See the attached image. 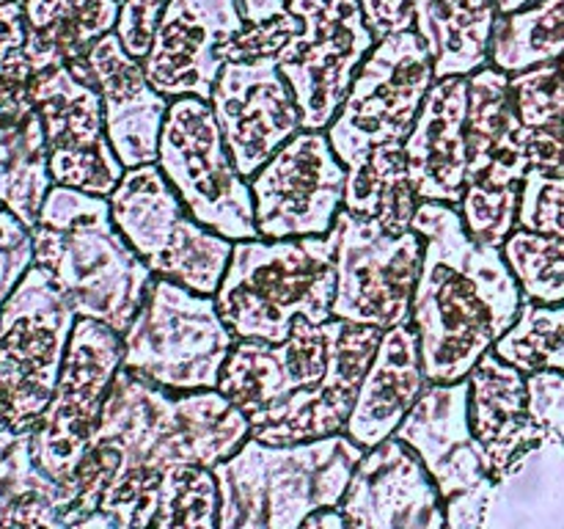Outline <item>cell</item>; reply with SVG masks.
<instances>
[{
	"mask_svg": "<svg viewBox=\"0 0 564 529\" xmlns=\"http://www.w3.org/2000/svg\"><path fill=\"white\" fill-rule=\"evenodd\" d=\"M347 165L325 130H301L248 180L264 240L323 237L345 207Z\"/></svg>",
	"mask_w": 564,
	"mask_h": 529,
	"instance_id": "9a60e30c",
	"label": "cell"
},
{
	"mask_svg": "<svg viewBox=\"0 0 564 529\" xmlns=\"http://www.w3.org/2000/svg\"><path fill=\"white\" fill-rule=\"evenodd\" d=\"M501 253L521 287L523 301L543 306L564 303V240L516 226Z\"/></svg>",
	"mask_w": 564,
	"mask_h": 529,
	"instance_id": "d6a6232c",
	"label": "cell"
},
{
	"mask_svg": "<svg viewBox=\"0 0 564 529\" xmlns=\"http://www.w3.org/2000/svg\"><path fill=\"white\" fill-rule=\"evenodd\" d=\"M529 132L512 105L507 72L488 64L468 75V171L457 209L471 240L501 248L516 229L523 176L532 169Z\"/></svg>",
	"mask_w": 564,
	"mask_h": 529,
	"instance_id": "52a82bcc",
	"label": "cell"
},
{
	"mask_svg": "<svg viewBox=\"0 0 564 529\" xmlns=\"http://www.w3.org/2000/svg\"><path fill=\"white\" fill-rule=\"evenodd\" d=\"M494 350L527 375L540 369L564 373V303L543 306L523 301L516 325L496 342Z\"/></svg>",
	"mask_w": 564,
	"mask_h": 529,
	"instance_id": "1f68e13d",
	"label": "cell"
},
{
	"mask_svg": "<svg viewBox=\"0 0 564 529\" xmlns=\"http://www.w3.org/2000/svg\"><path fill=\"white\" fill-rule=\"evenodd\" d=\"M499 3V14H512V11L523 9V6L534 3V0H496Z\"/></svg>",
	"mask_w": 564,
	"mask_h": 529,
	"instance_id": "7dc6e473",
	"label": "cell"
},
{
	"mask_svg": "<svg viewBox=\"0 0 564 529\" xmlns=\"http://www.w3.org/2000/svg\"><path fill=\"white\" fill-rule=\"evenodd\" d=\"M466 116L468 75L441 77L430 86L405 138L408 174L419 202L460 204L468 171Z\"/></svg>",
	"mask_w": 564,
	"mask_h": 529,
	"instance_id": "d4e9b609",
	"label": "cell"
},
{
	"mask_svg": "<svg viewBox=\"0 0 564 529\" xmlns=\"http://www.w3.org/2000/svg\"><path fill=\"white\" fill-rule=\"evenodd\" d=\"M339 510L347 529H446L438 485L394 435L367 450Z\"/></svg>",
	"mask_w": 564,
	"mask_h": 529,
	"instance_id": "44dd1931",
	"label": "cell"
},
{
	"mask_svg": "<svg viewBox=\"0 0 564 529\" xmlns=\"http://www.w3.org/2000/svg\"><path fill=\"white\" fill-rule=\"evenodd\" d=\"M286 11L303 28L275 61L295 91L303 130H328L378 39L367 25L361 0H290Z\"/></svg>",
	"mask_w": 564,
	"mask_h": 529,
	"instance_id": "5bb4252c",
	"label": "cell"
},
{
	"mask_svg": "<svg viewBox=\"0 0 564 529\" xmlns=\"http://www.w3.org/2000/svg\"><path fill=\"white\" fill-rule=\"evenodd\" d=\"M336 242L323 237L235 242L215 303L235 339L284 342L295 320H334Z\"/></svg>",
	"mask_w": 564,
	"mask_h": 529,
	"instance_id": "5b68a950",
	"label": "cell"
},
{
	"mask_svg": "<svg viewBox=\"0 0 564 529\" xmlns=\"http://www.w3.org/2000/svg\"><path fill=\"white\" fill-rule=\"evenodd\" d=\"M31 91L42 116L53 185L108 198L127 169L110 147L97 86L80 66L69 64L39 72Z\"/></svg>",
	"mask_w": 564,
	"mask_h": 529,
	"instance_id": "2e32d148",
	"label": "cell"
},
{
	"mask_svg": "<svg viewBox=\"0 0 564 529\" xmlns=\"http://www.w3.org/2000/svg\"><path fill=\"white\" fill-rule=\"evenodd\" d=\"M413 231L424 257L411 323L430 384L468 378L516 325L523 292L499 246L471 240L455 204L419 202Z\"/></svg>",
	"mask_w": 564,
	"mask_h": 529,
	"instance_id": "7a4b0ae2",
	"label": "cell"
},
{
	"mask_svg": "<svg viewBox=\"0 0 564 529\" xmlns=\"http://www.w3.org/2000/svg\"><path fill=\"white\" fill-rule=\"evenodd\" d=\"M361 9L378 42L413 28V0H361Z\"/></svg>",
	"mask_w": 564,
	"mask_h": 529,
	"instance_id": "60d3db41",
	"label": "cell"
},
{
	"mask_svg": "<svg viewBox=\"0 0 564 529\" xmlns=\"http://www.w3.org/2000/svg\"><path fill=\"white\" fill-rule=\"evenodd\" d=\"M554 61H564V0H534L496 17L490 66L516 75Z\"/></svg>",
	"mask_w": 564,
	"mask_h": 529,
	"instance_id": "4dcf8cb0",
	"label": "cell"
},
{
	"mask_svg": "<svg viewBox=\"0 0 564 529\" xmlns=\"http://www.w3.org/2000/svg\"><path fill=\"white\" fill-rule=\"evenodd\" d=\"M510 97L527 130L564 121V61L510 75Z\"/></svg>",
	"mask_w": 564,
	"mask_h": 529,
	"instance_id": "e575fe53",
	"label": "cell"
},
{
	"mask_svg": "<svg viewBox=\"0 0 564 529\" xmlns=\"http://www.w3.org/2000/svg\"><path fill=\"white\" fill-rule=\"evenodd\" d=\"M158 165L198 224L231 242L257 240L251 185L226 149L213 105L198 97L171 99Z\"/></svg>",
	"mask_w": 564,
	"mask_h": 529,
	"instance_id": "30bf717a",
	"label": "cell"
},
{
	"mask_svg": "<svg viewBox=\"0 0 564 529\" xmlns=\"http://www.w3.org/2000/svg\"><path fill=\"white\" fill-rule=\"evenodd\" d=\"M336 242V320L389 331L411 323L422 273L424 240L416 231L391 235L378 220L341 207L328 231Z\"/></svg>",
	"mask_w": 564,
	"mask_h": 529,
	"instance_id": "4fadbf2b",
	"label": "cell"
},
{
	"mask_svg": "<svg viewBox=\"0 0 564 529\" xmlns=\"http://www.w3.org/2000/svg\"><path fill=\"white\" fill-rule=\"evenodd\" d=\"M394 439L416 452L438 485L444 505L457 496L494 488L496 479L485 466L468 419V378L427 384Z\"/></svg>",
	"mask_w": 564,
	"mask_h": 529,
	"instance_id": "603a6c76",
	"label": "cell"
},
{
	"mask_svg": "<svg viewBox=\"0 0 564 529\" xmlns=\"http://www.w3.org/2000/svg\"><path fill=\"white\" fill-rule=\"evenodd\" d=\"M345 209L378 220L391 235L413 229L419 196L408 174L405 143H380L347 165Z\"/></svg>",
	"mask_w": 564,
	"mask_h": 529,
	"instance_id": "f546056e",
	"label": "cell"
},
{
	"mask_svg": "<svg viewBox=\"0 0 564 529\" xmlns=\"http://www.w3.org/2000/svg\"><path fill=\"white\" fill-rule=\"evenodd\" d=\"M367 455L347 433L303 444H246L213 468L218 529H301L308 516L345 499Z\"/></svg>",
	"mask_w": 564,
	"mask_h": 529,
	"instance_id": "277c9868",
	"label": "cell"
},
{
	"mask_svg": "<svg viewBox=\"0 0 564 529\" xmlns=\"http://www.w3.org/2000/svg\"><path fill=\"white\" fill-rule=\"evenodd\" d=\"M31 235L36 264L50 270L77 317L124 334L154 273L113 224L108 198L53 185Z\"/></svg>",
	"mask_w": 564,
	"mask_h": 529,
	"instance_id": "3957f363",
	"label": "cell"
},
{
	"mask_svg": "<svg viewBox=\"0 0 564 529\" xmlns=\"http://www.w3.org/2000/svg\"><path fill=\"white\" fill-rule=\"evenodd\" d=\"M0 3H3V0H0Z\"/></svg>",
	"mask_w": 564,
	"mask_h": 529,
	"instance_id": "c3c4849f",
	"label": "cell"
},
{
	"mask_svg": "<svg viewBox=\"0 0 564 529\" xmlns=\"http://www.w3.org/2000/svg\"><path fill=\"white\" fill-rule=\"evenodd\" d=\"M75 64L86 72L102 97L105 127L121 165L138 169L158 163L160 136L171 99L152 88L143 64L127 53L119 33L110 31L88 50L86 58Z\"/></svg>",
	"mask_w": 564,
	"mask_h": 529,
	"instance_id": "cb8c5ba5",
	"label": "cell"
},
{
	"mask_svg": "<svg viewBox=\"0 0 564 529\" xmlns=\"http://www.w3.org/2000/svg\"><path fill=\"white\" fill-rule=\"evenodd\" d=\"M468 419L490 477L501 479L527 450L545 441L529 417L527 373L488 350L468 373Z\"/></svg>",
	"mask_w": 564,
	"mask_h": 529,
	"instance_id": "484cf974",
	"label": "cell"
},
{
	"mask_svg": "<svg viewBox=\"0 0 564 529\" xmlns=\"http://www.w3.org/2000/svg\"><path fill=\"white\" fill-rule=\"evenodd\" d=\"M149 529H218V483L213 468H171Z\"/></svg>",
	"mask_w": 564,
	"mask_h": 529,
	"instance_id": "836d02e7",
	"label": "cell"
},
{
	"mask_svg": "<svg viewBox=\"0 0 564 529\" xmlns=\"http://www.w3.org/2000/svg\"><path fill=\"white\" fill-rule=\"evenodd\" d=\"M496 0H413V28L433 55L435 80L490 64Z\"/></svg>",
	"mask_w": 564,
	"mask_h": 529,
	"instance_id": "f1b7e54d",
	"label": "cell"
},
{
	"mask_svg": "<svg viewBox=\"0 0 564 529\" xmlns=\"http://www.w3.org/2000/svg\"><path fill=\"white\" fill-rule=\"evenodd\" d=\"M171 0H121L119 22H116V33H119L121 44L132 58L143 61L152 50L154 31L160 25L165 6Z\"/></svg>",
	"mask_w": 564,
	"mask_h": 529,
	"instance_id": "f35d334b",
	"label": "cell"
},
{
	"mask_svg": "<svg viewBox=\"0 0 564 529\" xmlns=\"http://www.w3.org/2000/svg\"><path fill=\"white\" fill-rule=\"evenodd\" d=\"M121 358L124 336L119 331L77 317L55 395L31 433L33 461L66 490L91 446Z\"/></svg>",
	"mask_w": 564,
	"mask_h": 529,
	"instance_id": "7c38bea8",
	"label": "cell"
},
{
	"mask_svg": "<svg viewBox=\"0 0 564 529\" xmlns=\"http://www.w3.org/2000/svg\"><path fill=\"white\" fill-rule=\"evenodd\" d=\"M121 0H22L25 50L33 72L69 66L116 31Z\"/></svg>",
	"mask_w": 564,
	"mask_h": 529,
	"instance_id": "83f0119b",
	"label": "cell"
},
{
	"mask_svg": "<svg viewBox=\"0 0 564 529\" xmlns=\"http://www.w3.org/2000/svg\"><path fill=\"white\" fill-rule=\"evenodd\" d=\"M301 20L292 11L284 17L262 22V25H246V31L229 44V61H251L262 58V55H279V50L290 42L295 33H301ZM226 61V64H229Z\"/></svg>",
	"mask_w": 564,
	"mask_h": 529,
	"instance_id": "ab89813d",
	"label": "cell"
},
{
	"mask_svg": "<svg viewBox=\"0 0 564 529\" xmlns=\"http://www.w3.org/2000/svg\"><path fill=\"white\" fill-rule=\"evenodd\" d=\"M334 320L314 325L295 320L284 342L237 339L220 373L218 391L229 397L253 428L273 419L281 406L323 380L330 364Z\"/></svg>",
	"mask_w": 564,
	"mask_h": 529,
	"instance_id": "d6986e66",
	"label": "cell"
},
{
	"mask_svg": "<svg viewBox=\"0 0 564 529\" xmlns=\"http://www.w3.org/2000/svg\"><path fill=\"white\" fill-rule=\"evenodd\" d=\"M213 114L237 171L251 180L301 127V108L275 55L229 61L213 88Z\"/></svg>",
	"mask_w": 564,
	"mask_h": 529,
	"instance_id": "e0dca14e",
	"label": "cell"
},
{
	"mask_svg": "<svg viewBox=\"0 0 564 529\" xmlns=\"http://www.w3.org/2000/svg\"><path fill=\"white\" fill-rule=\"evenodd\" d=\"M383 331L334 317L330 364L317 386L292 397L273 413L270 422L253 428V439L264 444H303L345 433L347 419L361 391L364 375L378 353Z\"/></svg>",
	"mask_w": 564,
	"mask_h": 529,
	"instance_id": "7402d4cb",
	"label": "cell"
},
{
	"mask_svg": "<svg viewBox=\"0 0 564 529\" xmlns=\"http://www.w3.org/2000/svg\"><path fill=\"white\" fill-rule=\"evenodd\" d=\"M427 384L413 323L383 331L345 433L364 450L383 444L397 433Z\"/></svg>",
	"mask_w": 564,
	"mask_h": 529,
	"instance_id": "4316f807",
	"label": "cell"
},
{
	"mask_svg": "<svg viewBox=\"0 0 564 529\" xmlns=\"http://www.w3.org/2000/svg\"><path fill=\"white\" fill-rule=\"evenodd\" d=\"M25 22L0 44V204L33 229L53 187L42 116L33 102Z\"/></svg>",
	"mask_w": 564,
	"mask_h": 529,
	"instance_id": "ffe728a7",
	"label": "cell"
},
{
	"mask_svg": "<svg viewBox=\"0 0 564 529\" xmlns=\"http://www.w3.org/2000/svg\"><path fill=\"white\" fill-rule=\"evenodd\" d=\"M529 417L534 419L545 439L564 441V373L540 369L527 375Z\"/></svg>",
	"mask_w": 564,
	"mask_h": 529,
	"instance_id": "74e56055",
	"label": "cell"
},
{
	"mask_svg": "<svg viewBox=\"0 0 564 529\" xmlns=\"http://www.w3.org/2000/svg\"><path fill=\"white\" fill-rule=\"evenodd\" d=\"M516 226L564 240V176L527 171Z\"/></svg>",
	"mask_w": 564,
	"mask_h": 529,
	"instance_id": "d590c367",
	"label": "cell"
},
{
	"mask_svg": "<svg viewBox=\"0 0 564 529\" xmlns=\"http://www.w3.org/2000/svg\"><path fill=\"white\" fill-rule=\"evenodd\" d=\"M36 264L33 253V235L11 209L0 204V309L20 287L28 270Z\"/></svg>",
	"mask_w": 564,
	"mask_h": 529,
	"instance_id": "8d00e7d4",
	"label": "cell"
},
{
	"mask_svg": "<svg viewBox=\"0 0 564 529\" xmlns=\"http://www.w3.org/2000/svg\"><path fill=\"white\" fill-rule=\"evenodd\" d=\"M433 83V55L416 28L375 44L325 130L341 163L350 165L380 143H405Z\"/></svg>",
	"mask_w": 564,
	"mask_h": 529,
	"instance_id": "8fae6325",
	"label": "cell"
},
{
	"mask_svg": "<svg viewBox=\"0 0 564 529\" xmlns=\"http://www.w3.org/2000/svg\"><path fill=\"white\" fill-rule=\"evenodd\" d=\"M301 529H347V521L339 507H328V510H319L314 516H308L301 523Z\"/></svg>",
	"mask_w": 564,
	"mask_h": 529,
	"instance_id": "ee69618b",
	"label": "cell"
},
{
	"mask_svg": "<svg viewBox=\"0 0 564 529\" xmlns=\"http://www.w3.org/2000/svg\"><path fill=\"white\" fill-rule=\"evenodd\" d=\"M72 529H116V523L110 521L105 512H88L86 518H80V521L72 523Z\"/></svg>",
	"mask_w": 564,
	"mask_h": 529,
	"instance_id": "bcb514c9",
	"label": "cell"
},
{
	"mask_svg": "<svg viewBox=\"0 0 564 529\" xmlns=\"http://www.w3.org/2000/svg\"><path fill=\"white\" fill-rule=\"evenodd\" d=\"M529 163L545 174L564 176V121L529 132Z\"/></svg>",
	"mask_w": 564,
	"mask_h": 529,
	"instance_id": "b9f144b4",
	"label": "cell"
},
{
	"mask_svg": "<svg viewBox=\"0 0 564 529\" xmlns=\"http://www.w3.org/2000/svg\"><path fill=\"white\" fill-rule=\"evenodd\" d=\"M121 369L174 395L218 389L235 347L215 295L154 276L135 320L124 331Z\"/></svg>",
	"mask_w": 564,
	"mask_h": 529,
	"instance_id": "8992f818",
	"label": "cell"
},
{
	"mask_svg": "<svg viewBox=\"0 0 564 529\" xmlns=\"http://www.w3.org/2000/svg\"><path fill=\"white\" fill-rule=\"evenodd\" d=\"M77 314L50 270L33 264L0 309V430L28 433L50 406Z\"/></svg>",
	"mask_w": 564,
	"mask_h": 529,
	"instance_id": "ba28073f",
	"label": "cell"
},
{
	"mask_svg": "<svg viewBox=\"0 0 564 529\" xmlns=\"http://www.w3.org/2000/svg\"><path fill=\"white\" fill-rule=\"evenodd\" d=\"M17 25H22V0H3L0 3V44Z\"/></svg>",
	"mask_w": 564,
	"mask_h": 529,
	"instance_id": "f6af8a7d",
	"label": "cell"
},
{
	"mask_svg": "<svg viewBox=\"0 0 564 529\" xmlns=\"http://www.w3.org/2000/svg\"><path fill=\"white\" fill-rule=\"evenodd\" d=\"M240 6L248 25H262V22L275 20V17H284L290 0H240Z\"/></svg>",
	"mask_w": 564,
	"mask_h": 529,
	"instance_id": "7bdbcfd3",
	"label": "cell"
},
{
	"mask_svg": "<svg viewBox=\"0 0 564 529\" xmlns=\"http://www.w3.org/2000/svg\"><path fill=\"white\" fill-rule=\"evenodd\" d=\"M110 215L154 276L215 295L235 242L198 224L158 163L127 169L108 196Z\"/></svg>",
	"mask_w": 564,
	"mask_h": 529,
	"instance_id": "9c48e42d",
	"label": "cell"
},
{
	"mask_svg": "<svg viewBox=\"0 0 564 529\" xmlns=\"http://www.w3.org/2000/svg\"><path fill=\"white\" fill-rule=\"evenodd\" d=\"M251 435V422L218 389L174 395L119 369L91 446L69 485V527L105 512L116 529H149L171 468H215Z\"/></svg>",
	"mask_w": 564,
	"mask_h": 529,
	"instance_id": "6da1fadb",
	"label": "cell"
},
{
	"mask_svg": "<svg viewBox=\"0 0 564 529\" xmlns=\"http://www.w3.org/2000/svg\"><path fill=\"white\" fill-rule=\"evenodd\" d=\"M240 0H171L141 61L147 80L163 97L209 102L226 66L229 44L246 31Z\"/></svg>",
	"mask_w": 564,
	"mask_h": 529,
	"instance_id": "ac0fdd59",
	"label": "cell"
}]
</instances>
